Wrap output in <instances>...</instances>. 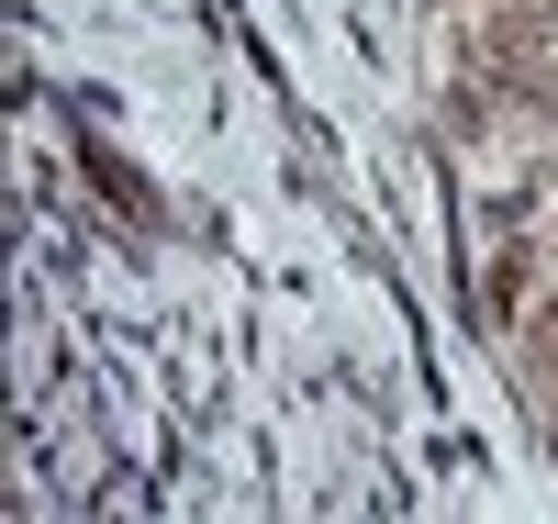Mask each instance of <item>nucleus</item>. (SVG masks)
I'll return each mask as SVG.
<instances>
[{
  "label": "nucleus",
  "mask_w": 558,
  "mask_h": 524,
  "mask_svg": "<svg viewBox=\"0 0 558 524\" xmlns=\"http://www.w3.org/2000/svg\"><path fill=\"white\" fill-rule=\"evenodd\" d=\"M536 357H558V302H536Z\"/></svg>",
  "instance_id": "2"
},
{
  "label": "nucleus",
  "mask_w": 558,
  "mask_h": 524,
  "mask_svg": "<svg viewBox=\"0 0 558 524\" xmlns=\"http://www.w3.org/2000/svg\"><path fill=\"white\" fill-rule=\"evenodd\" d=\"M492 57L514 78H558V0H502L492 12Z\"/></svg>",
  "instance_id": "1"
}]
</instances>
